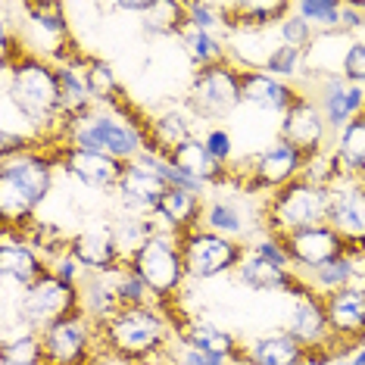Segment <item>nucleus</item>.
<instances>
[{
  "label": "nucleus",
  "mask_w": 365,
  "mask_h": 365,
  "mask_svg": "<svg viewBox=\"0 0 365 365\" xmlns=\"http://www.w3.org/2000/svg\"><path fill=\"white\" fill-rule=\"evenodd\" d=\"M16 35L10 29L4 31V91L6 106L26 119L41 138L51 144V131H56V144L63 135V106H60V78L56 63L51 56H41L31 51H16Z\"/></svg>",
  "instance_id": "f257e3e1"
},
{
  "label": "nucleus",
  "mask_w": 365,
  "mask_h": 365,
  "mask_svg": "<svg viewBox=\"0 0 365 365\" xmlns=\"http://www.w3.org/2000/svg\"><path fill=\"white\" fill-rule=\"evenodd\" d=\"M175 340V315L160 303L122 306L101 325V344L106 356L135 365H156V359Z\"/></svg>",
  "instance_id": "f03ea898"
},
{
  "label": "nucleus",
  "mask_w": 365,
  "mask_h": 365,
  "mask_svg": "<svg viewBox=\"0 0 365 365\" xmlns=\"http://www.w3.org/2000/svg\"><path fill=\"white\" fill-rule=\"evenodd\" d=\"M60 144L78 147V150L106 153L119 163H135L147 150V119L138 110L119 113H91L78 122H69L60 135Z\"/></svg>",
  "instance_id": "7ed1b4c3"
},
{
  "label": "nucleus",
  "mask_w": 365,
  "mask_h": 365,
  "mask_svg": "<svg viewBox=\"0 0 365 365\" xmlns=\"http://www.w3.org/2000/svg\"><path fill=\"white\" fill-rule=\"evenodd\" d=\"M128 269L144 281L150 290L153 303H160L169 309V303L178 300V294L185 290L187 269H185V253H181V237L169 235V231H156L138 247L135 253H128Z\"/></svg>",
  "instance_id": "20e7f679"
},
{
  "label": "nucleus",
  "mask_w": 365,
  "mask_h": 365,
  "mask_svg": "<svg viewBox=\"0 0 365 365\" xmlns=\"http://www.w3.org/2000/svg\"><path fill=\"white\" fill-rule=\"evenodd\" d=\"M325 222H328V187H315L303 178L275 190L262 206V231L278 237L325 225Z\"/></svg>",
  "instance_id": "39448f33"
},
{
  "label": "nucleus",
  "mask_w": 365,
  "mask_h": 365,
  "mask_svg": "<svg viewBox=\"0 0 365 365\" xmlns=\"http://www.w3.org/2000/svg\"><path fill=\"white\" fill-rule=\"evenodd\" d=\"M240 66L237 63H215L206 69H197L185 94V110L197 122H222L244 103L240 94Z\"/></svg>",
  "instance_id": "423d86ee"
},
{
  "label": "nucleus",
  "mask_w": 365,
  "mask_h": 365,
  "mask_svg": "<svg viewBox=\"0 0 365 365\" xmlns=\"http://www.w3.org/2000/svg\"><path fill=\"white\" fill-rule=\"evenodd\" d=\"M181 253H185L187 281H210L228 272H237V265L247 256V244L225 235H215L210 228H194L181 235Z\"/></svg>",
  "instance_id": "0eeeda50"
},
{
  "label": "nucleus",
  "mask_w": 365,
  "mask_h": 365,
  "mask_svg": "<svg viewBox=\"0 0 365 365\" xmlns=\"http://www.w3.org/2000/svg\"><path fill=\"white\" fill-rule=\"evenodd\" d=\"M81 312V294L78 287H69L66 281H60L53 272H47L38 284H31L26 290H19V300H16V315H19L22 325L44 331L47 325L69 315Z\"/></svg>",
  "instance_id": "6e6552de"
},
{
  "label": "nucleus",
  "mask_w": 365,
  "mask_h": 365,
  "mask_svg": "<svg viewBox=\"0 0 365 365\" xmlns=\"http://www.w3.org/2000/svg\"><path fill=\"white\" fill-rule=\"evenodd\" d=\"M44 344V365H97L101 328L85 312L60 319L41 331Z\"/></svg>",
  "instance_id": "1a4fd4ad"
},
{
  "label": "nucleus",
  "mask_w": 365,
  "mask_h": 365,
  "mask_svg": "<svg viewBox=\"0 0 365 365\" xmlns=\"http://www.w3.org/2000/svg\"><path fill=\"white\" fill-rule=\"evenodd\" d=\"M306 153H300L294 144L275 138L265 150H259L247 165V181L244 187L250 194H275V190L294 185L303 175Z\"/></svg>",
  "instance_id": "9d476101"
},
{
  "label": "nucleus",
  "mask_w": 365,
  "mask_h": 365,
  "mask_svg": "<svg viewBox=\"0 0 365 365\" xmlns=\"http://www.w3.org/2000/svg\"><path fill=\"white\" fill-rule=\"evenodd\" d=\"M328 225L340 235L346 250L365 256V187L359 178H337L328 187Z\"/></svg>",
  "instance_id": "9b49d317"
},
{
  "label": "nucleus",
  "mask_w": 365,
  "mask_h": 365,
  "mask_svg": "<svg viewBox=\"0 0 365 365\" xmlns=\"http://www.w3.org/2000/svg\"><path fill=\"white\" fill-rule=\"evenodd\" d=\"M51 150L60 172H66L69 178H76L78 185H85L91 190H115L122 172H125V163L113 160L106 153L78 150V147H69V144H51Z\"/></svg>",
  "instance_id": "f8f14e48"
},
{
  "label": "nucleus",
  "mask_w": 365,
  "mask_h": 365,
  "mask_svg": "<svg viewBox=\"0 0 365 365\" xmlns=\"http://www.w3.org/2000/svg\"><path fill=\"white\" fill-rule=\"evenodd\" d=\"M331 135L334 131L328 128L325 115H322L319 103L312 101V94H306L297 106L281 115V128H278V138L294 144L300 153L306 156H315L322 150H331Z\"/></svg>",
  "instance_id": "ddd939ff"
},
{
  "label": "nucleus",
  "mask_w": 365,
  "mask_h": 365,
  "mask_svg": "<svg viewBox=\"0 0 365 365\" xmlns=\"http://www.w3.org/2000/svg\"><path fill=\"white\" fill-rule=\"evenodd\" d=\"M312 101L319 103V110H322L328 128L334 131V135L344 131L353 119L365 115V88L350 85L340 72H325V76H319V88H315Z\"/></svg>",
  "instance_id": "4468645a"
},
{
  "label": "nucleus",
  "mask_w": 365,
  "mask_h": 365,
  "mask_svg": "<svg viewBox=\"0 0 365 365\" xmlns=\"http://www.w3.org/2000/svg\"><path fill=\"white\" fill-rule=\"evenodd\" d=\"M325 309L331 334H334L337 344L350 346V350L365 344V275L356 284L328 294Z\"/></svg>",
  "instance_id": "2eb2a0df"
},
{
  "label": "nucleus",
  "mask_w": 365,
  "mask_h": 365,
  "mask_svg": "<svg viewBox=\"0 0 365 365\" xmlns=\"http://www.w3.org/2000/svg\"><path fill=\"white\" fill-rule=\"evenodd\" d=\"M284 250L290 256V265L294 272H312V269H322L325 262L337 259V256L350 253L346 244L340 240V235L328 225H315V228H306V231H294V235H284Z\"/></svg>",
  "instance_id": "dca6fc26"
},
{
  "label": "nucleus",
  "mask_w": 365,
  "mask_h": 365,
  "mask_svg": "<svg viewBox=\"0 0 365 365\" xmlns=\"http://www.w3.org/2000/svg\"><path fill=\"white\" fill-rule=\"evenodd\" d=\"M47 272H51V262L29 244L26 235L4 228V235H0V275H4V281L26 290L38 284Z\"/></svg>",
  "instance_id": "f3484780"
},
{
  "label": "nucleus",
  "mask_w": 365,
  "mask_h": 365,
  "mask_svg": "<svg viewBox=\"0 0 365 365\" xmlns=\"http://www.w3.org/2000/svg\"><path fill=\"white\" fill-rule=\"evenodd\" d=\"M240 94H244V103L256 106V110L284 115L290 106L303 101L306 91H300L294 81L269 76L265 69H244L240 72Z\"/></svg>",
  "instance_id": "a211bd4d"
},
{
  "label": "nucleus",
  "mask_w": 365,
  "mask_h": 365,
  "mask_svg": "<svg viewBox=\"0 0 365 365\" xmlns=\"http://www.w3.org/2000/svg\"><path fill=\"white\" fill-rule=\"evenodd\" d=\"M165 190H169V185H165V178L160 172H153L150 165L135 160V163H125V172H122L115 194H119V200L128 212L153 215L160 200L165 197Z\"/></svg>",
  "instance_id": "6ab92c4d"
},
{
  "label": "nucleus",
  "mask_w": 365,
  "mask_h": 365,
  "mask_svg": "<svg viewBox=\"0 0 365 365\" xmlns=\"http://www.w3.org/2000/svg\"><path fill=\"white\" fill-rule=\"evenodd\" d=\"M69 253L85 265V272H97V275H110V272H119L122 265H125V253L119 250L110 225L106 228H88V231L72 235Z\"/></svg>",
  "instance_id": "aec40b11"
},
{
  "label": "nucleus",
  "mask_w": 365,
  "mask_h": 365,
  "mask_svg": "<svg viewBox=\"0 0 365 365\" xmlns=\"http://www.w3.org/2000/svg\"><path fill=\"white\" fill-rule=\"evenodd\" d=\"M194 115L185 106H165V110L147 115V150L144 153H156L169 160L181 144H187L190 138H197L194 131Z\"/></svg>",
  "instance_id": "412c9836"
},
{
  "label": "nucleus",
  "mask_w": 365,
  "mask_h": 365,
  "mask_svg": "<svg viewBox=\"0 0 365 365\" xmlns=\"http://www.w3.org/2000/svg\"><path fill=\"white\" fill-rule=\"evenodd\" d=\"M175 337L231 365H244V346L235 340V334H228L225 328L212 325L206 319H178L175 315Z\"/></svg>",
  "instance_id": "4be33fe9"
},
{
  "label": "nucleus",
  "mask_w": 365,
  "mask_h": 365,
  "mask_svg": "<svg viewBox=\"0 0 365 365\" xmlns=\"http://www.w3.org/2000/svg\"><path fill=\"white\" fill-rule=\"evenodd\" d=\"M237 281L250 290H262V294H290V297H300L303 290H309L300 281L294 269H284V265H275V262H265L259 256H253L247 250L244 262L237 265Z\"/></svg>",
  "instance_id": "5701e85b"
},
{
  "label": "nucleus",
  "mask_w": 365,
  "mask_h": 365,
  "mask_svg": "<svg viewBox=\"0 0 365 365\" xmlns=\"http://www.w3.org/2000/svg\"><path fill=\"white\" fill-rule=\"evenodd\" d=\"M228 6V29L237 35H265L278 29L290 16L294 4L284 0H244V4H225Z\"/></svg>",
  "instance_id": "b1692460"
},
{
  "label": "nucleus",
  "mask_w": 365,
  "mask_h": 365,
  "mask_svg": "<svg viewBox=\"0 0 365 365\" xmlns=\"http://www.w3.org/2000/svg\"><path fill=\"white\" fill-rule=\"evenodd\" d=\"M203 210H206V200L200 194H190V190H178V187H169L165 197L156 206L153 219L156 225L169 235H187V231L200 228L203 225Z\"/></svg>",
  "instance_id": "393cba45"
},
{
  "label": "nucleus",
  "mask_w": 365,
  "mask_h": 365,
  "mask_svg": "<svg viewBox=\"0 0 365 365\" xmlns=\"http://www.w3.org/2000/svg\"><path fill=\"white\" fill-rule=\"evenodd\" d=\"M244 365H306V346L287 328L269 331L244 346Z\"/></svg>",
  "instance_id": "a878e982"
},
{
  "label": "nucleus",
  "mask_w": 365,
  "mask_h": 365,
  "mask_svg": "<svg viewBox=\"0 0 365 365\" xmlns=\"http://www.w3.org/2000/svg\"><path fill=\"white\" fill-rule=\"evenodd\" d=\"M169 160H172L175 169H181L185 175L197 178V181H203L206 187H219V185H225V181L231 178V165H222L219 160H215V156L206 150L200 135L190 138L187 144H181Z\"/></svg>",
  "instance_id": "bb28decb"
},
{
  "label": "nucleus",
  "mask_w": 365,
  "mask_h": 365,
  "mask_svg": "<svg viewBox=\"0 0 365 365\" xmlns=\"http://www.w3.org/2000/svg\"><path fill=\"white\" fill-rule=\"evenodd\" d=\"M85 63H66L56 66V78H60V106H63V128L69 122H78L85 115L94 113V97L88 88V76H85Z\"/></svg>",
  "instance_id": "cd10ccee"
},
{
  "label": "nucleus",
  "mask_w": 365,
  "mask_h": 365,
  "mask_svg": "<svg viewBox=\"0 0 365 365\" xmlns=\"http://www.w3.org/2000/svg\"><path fill=\"white\" fill-rule=\"evenodd\" d=\"M362 262H365V256L344 253V256H337V259L325 262V265H322V269H312V272H297V275H300V281H303V284L312 290V294L328 297V294H334V290H344V287L356 284V281H359V278L365 275Z\"/></svg>",
  "instance_id": "c85d7f7f"
},
{
  "label": "nucleus",
  "mask_w": 365,
  "mask_h": 365,
  "mask_svg": "<svg viewBox=\"0 0 365 365\" xmlns=\"http://www.w3.org/2000/svg\"><path fill=\"white\" fill-rule=\"evenodd\" d=\"M78 294H81V312H85L97 328H101L103 322H110L113 315L122 309L119 294H115V278H113V272H110V275H97V272H88L85 281L78 284Z\"/></svg>",
  "instance_id": "c756f323"
},
{
  "label": "nucleus",
  "mask_w": 365,
  "mask_h": 365,
  "mask_svg": "<svg viewBox=\"0 0 365 365\" xmlns=\"http://www.w3.org/2000/svg\"><path fill=\"white\" fill-rule=\"evenodd\" d=\"M331 156L337 165V178H359L365 172V115L353 119L331 140Z\"/></svg>",
  "instance_id": "7c9ffc66"
},
{
  "label": "nucleus",
  "mask_w": 365,
  "mask_h": 365,
  "mask_svg": "<svg viewBox=\"0 0 365 365\" xmlns=\"http://www.w3.org/2000/svg\"><path fill=\"white\" fill-rule=\"evenodd\" d=\"M0 365H44L41 331L29 325H6L0 340Z\"/></svg>",
  "instance_id": "2f4dec72"
},
{
  "label": "nucleus",
  "mask_w": 365,
  "mask_h": 365,
  "mask_svg": "<svg viewBox=\"0 0 365 365\" xmlns=\"http://www.w3.org/2000/svg\"><path fill=\"white\" fill-rule=\"evenodd\" d=\"M85 76H88V88H91V97H94L97 106H106L110 113H119V110H125L128 106L125 91H122L119 78H115V72H113V66L106 60L88 56Z\"/></svg>",
  "instance_id": "473e14b6"
},
{
  "label": "nucleus",
  "mask_w": 365,
  "mask_h": 365,
  "mask_svg": "<svg viewBox=\"0 0 365 365\" xmlns=\"http://www.w3.org/2000/svg\"><path fill=\"white\" fill-rule=\"evenodd\" d=\"M22 13H26L31 26H35L38 31H44V35L51 38L56 47H63V44H69V41H72L69 19H66L63 4H56V0H29V4H22ZM56 47H53V51H56Z\"/></svg>",
  "instance_id": "72a5a7b5"
},
{
  "label": "nucleus",
  "mask_w": 365,
  "mask_h": 365,
  "mask_svg": "<svg viewBox=\"0 0 365 365\" xmlns=\"http://www.w3.org/2000/svg\"><path fill=\"white\" fill-rule=\"evenodd\" d=\"M178 38H181V44H185L190 63H194L197 69H206V66L231 60L228 44L219 35H212V31H200V29H187L185 26V31H181Z\"/></svg>",
  "instance_id": "f704fd0d"
},
{
  "label": "nucleus",
  "mask_w": 365,
  "mask_h": 365,
  "mask_svg": "<svg viewBox=\"0 0 365 365\" xmlns=\"http://www.w3.org/2000/svg\"><path fill=\"white\" fill-rule=\"evenodd\" d=\"M203 228L215 231V235L240 240L247 235V215H244V210H240V203L225 200V197H215V200H206Z\"/></svg>",
  "instance_id": "c9c22d12"
},
{
  "label": "nucleus",
  "mask_w": 365,
  "mask_h": 365,
  "mask_svg": "<svg viewBox=\"0 0 365 365\" xmlns=\"http://www.w3.org/2000/svg\"><path fill=\"white\" fill-rule=\"evenodd\" d=\"M294 10L322 35L344 31V0H300L294 4Z\"/></svg>",
  "instance_id": "e433bc0d"
},
{
  "label": "nucleus",
  "mask_w": 365,
  "mask_h": 365,
  "mask_svg": "<svg viewBox=\"0 0 365 365\" xmlns=\"http://www.w3.org/2000/svg\"><path fill=\"white\" fill-rule=\"evenodd\" d=\"M309 51H300V47H287V44H278L272 47L269 53H265V63H262V69L269 72V76H275V78H303L306 76V69H309Z\"/></svg>",
  "instance_id": "4c0bfd02"
},
{
  "label": "nucleus",
  "mask_w": 365,
  "mask_h": 365,
  "mask_svg": "<svg viewBox=\"0 0 365 365\" xmlns=\"http://www.w3.org/2000/svg\"><path fill=\"white\" fill-rule=\"evenodd\" d=\"M185 4H169V0H153V10L144 16L147 35H165L178 38L185 31Z\"/></svg>",
  "instance_id": "58836bf2"
},
{
  "label": "nucleus",
  "mask_w": 365,
  "mask_h": 365,
  "mask_svg": "<svg viewBox=\"0 0 365 365\" xmlns=\"http://www.w3.org/2000/svg\"><path fill=\"white\" fill-rule=\"evenodd\" d=\"M185 22H187V29H200V31L219 35V31L228 29V6L225 4H206V0H187Z\"/></svg>",
  "instance_id": "ea45409f"
},
{
  "label": "nucleus",
  "mask_w": 365,
  "mask_h": 365,
  "mask_svg": "<svg viewBox=\"0 0 365 365\" xmlns=\"http://www.w3.org/2000/svg\"><path fill=\"white\" fill-rule=\"evenodd\" d=\"M113 278H115V294H119L122 306H147V303H153L150 290H147L144 281L128 269V262L122 265L119 272H113Z\"/></svg>",
  "instance_id": "a19ab883"
},
{
  "label": "nucleus",
  "mask_w": 365,
  "mask_h": 365,
  "mask_svg": "<svg viewBox=\"0 0 365 365\" xmlns=\"http://www.w3.org/2000/svg\"><path fill=\"white\" fill-rule=\"evenodd\" d=\"M315 38H319V31H315L297 10H290V16L278 26V41H281V44H287V47L309 51V47L315 44Z\"/></svg>",
  "instance_id": "79ce46f5"
},
{
  "label": "nucleus",
  "mask_w": 365,
  "mask_h": 365,
  "mask_svg": "<svg viewBox=\"0 0 365 365\" xmlns=\"http://www.w3.org/2000/svg\"><path fill=\"white\" fill-rule=\"evenodd\" d=\"M156 365H231V362L197 350V346H190V344H185V340L175 337V344H172L169 350L156 359Z\"/></svg>",
  "instance_id": "37998d69"
},
{
  "label": "nucleus",
  "mask_w": 365,
  "mask_h": 365,
  "mask_svg": "<svg viewBox=\"0 0 365 365\" xmlns=\"http://www.w3.org/2000/svg\"><path fill=\"white\" fill-rule=\"evenodd\" d=\"M303 181H309L315 187H331L337 181V165H334V156L331 150H322L315 156H306V165H303Z\"/></svg>",
  "instance_id": "c03bdc74"
},
{
  "label": "nucleus",
  "mask_w": 365,
  "mask_h": 365,
  "mask_svg": "<svg viewBox=\"0 0 365 365\" xmlns=\"http://www.w3.org/2000/svg\"><path fill=\"white\" fill-rule=\"evenodd\" d=\"M247 250H250L253 256H259V259H265V262H275V265H284V269H294V265H290V256L284 250V240H281L278 235L262 231L259 237H253L250 244H247Z\"/></svg>",
  "instance_id": "a18cd8bd"
},
{
  "label": "nucleus",
  "mask_w": 365,
  "mask_h": 365,
  "mask_svg": "<svg viewBox=\"0 0 365 365\" xmlns=\"http://www.w3.org/2000/svg\"><path fill=\"white\" fill-rule=\"evenodd\" d=\"M337 72L350 81V85L365 88V41H350V44H346Z\"/></svg>",
  "instance_id": "49530a36"
},
{
  "label": "nucleus",
  "mask_w": 365,
  "mask_h": 365,
  "mask_svg": "<svg viewBox=\"0 0 365 365\" xmlns=\"http://www.w3.org/2000/svg\"><path fill=\"white\" fill-rule=\"evenodd\" d=\"M200 138H203L206 150H210V153L215 156V160H219L222 165H231V160H235V144H231L228 128H222V125H210Z\"/></svg>",
  "instance_id": "de8ad7c7"
},
{
  "label": "nucleus",
  "mask_w": 365,
  "mask_h": 365,
  "mask_svg": "<svg viewBox=\"0 0 365 365\" xmlns=\"http://www.w3.org/2000/svg\"><path fill=\"white\" fill-rule=\"evenodd\" d=\"M51 272H53V275L60 278V281H66L69 287H78L81 281H85V275H88L85 265H81L69 250H66L63 256H56V259L51 262Z\"/></svg>",
  "instance_id": "09e8293b"
},
{
  "label": "nucleus",
  "mask_w": 365,
  "mask_h": 365,
  "mask_svg": "<svg viewBox=\"0 0 365 365\" xmlns=\"http://www.w3.org/2000/svg\"><path fill=\"white\" fill-rule=\"evenodd\" d=\"M115 10H119V13H140V16H147L153 10V0H122V4H115Z\"/></svg>",
  "instance_id": "8fccbe9b"
},
{
  "label": "nucleus",
  "mask_w": 365,
  "mask_h": 365,
  "mask_svg": "<svg viewBox=\"0 0 365 365\" xmlns=\"http://www.w3.org/2000/svg\"><path fill=\"white\" fill-rule=\"evenodd\" d=\"M350 359H353V365H365V344L356 346V350L350 353Z\"/></svg>",
  "instance_id": "3c124183"
},
{
  "label": "nucleus",
  "mask_w": 365,
  "mask_h": 365,
  "mask_svg": "<svg viewBox=\"0 0 365 365\" xmlns=\"http://www.w3.org/2000/svg\"><path fill=\"white\" fill-rule=\"evenodd\" d=\"M110 365H135V362H122V359H113L110 356Z\"/></svg>",
  "instance_id": "603ef678"
},
{
  "label": "nucleus",
  "mask_w": 365,
  "mask_h": 365,
  "mask_svg": "<svg viewBox=\"0 0 365 365\" xmlns=\"http://www.w3.org/2000/svg\"><path fill=\"white\" fill-rule=\"evenodd\" d=\"M359 185H362V187H365V172H362V175H359Z\"/></svg>",
  "instance_id": "864d4df0"
}]
</instances>
